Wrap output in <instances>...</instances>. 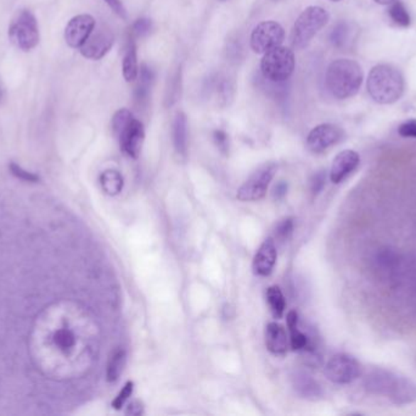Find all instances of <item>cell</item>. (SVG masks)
Here are the masks:
<instances>
[{
  "mask_svg": "<svg viewBox=\"0 0 416 416\" xmlns=\"http://www.w3.org/2000/svg\"><path fill=\"white\" fill-rule=\"evenodd\" d=\"M364 387L371 395H383L397 405L416 400V386L409 378L385 369H374L364 378Z\"/></svg>",
  "mask_w": 416,
  "mask_h": 416,
  "instance_id": "6da1fadb",
  "label": "cell"
},
{
  "mask_svg": "<svg viewBox=\"0 0 416 416\" xmlns=\"http://www.w3.org/2000/svg\"><path fill=\"white\" fill-rule=\"evenodd\" d=\"M325 83L329 92L335 98H351L361 90L363 83L362 68L353 60H335L326 70Z\"/></svg>",
  "mask_w": 416,
  "mask_h": 416,
  "instance_id": "7a4b0ae2",
  "label": "cell"
},
{
  "mask_svg": "<svg viewBox=\"0 0 416 416\" xmlns=\"http://www.w3.org/2000/svg\"><path fill=\"white\" fill-rule=\"evenodd\" d=\"M368 92L375 102L392 104L400 100L404 92V78L398 68L391 65H376L368 77Z\"/></svg>",
  "mask_w": 416,
  "mask_h": 416,
  "instance_id": "3957f363",
  "label": "cell"
},
{
  "mask_svg": "<svg viewBox=\"0 0 416 416\" xmlns=\"http://www.w3.org/2000/svg\"><path fill=\"white\" fill-rule=\"evenodd\" d=\"M329 21V14L320 6H309L299 15L291 32V43L294 49L307 47L324 26Z\"/></svg>",
  "mask_w": 416,
  "mask_h": 416,
  "instance_id": "277c9868",
  "label": "cell"
},
{
  "mask_svg": "<svg viewBox=\"0 0 416 416\" xmlns=\"http://www.w3.org/2000/svg\"><path fill=\"white\" fill-rule=\"evenodd\" d=\"M294 51L280 46L263 54L261 76L268 81L287 82L294 73Z\"/></svg>",
  "mask_w": 416,
  "mask_h": 416,
  "instance_id": "5b68a950",
  "label": "cell"
},
{
  "mask_svg": "<svg viewBox=\"0 0 416 416\" xmlns=\"http://www.w3.org/2000/svg\"><path fill=\"white\" fill-rule=\"evenodd\" d=\"M9 38L15 47L30 51L39 44V27L37 19L30 10H22L9 27Z\"/></svg>",
  "mask_w": 416,
  "mask_h": 416,
  "instance_id": "8992f818",
  "label": "cell"
},
{
  "mask_svg": "<svg viewBox=\"0 0 416 416\" xmlns=\"http://www.w3.org/2000/svg\"><path fill=\"white\" fill-rule=\"evenodd\" d=\"M277 171V165L273 162L261 166L255 171L247 181L238 189V199L241 202H256L265 196L270 182Z\"/></svg>",
  "mask_w": 416,
  "mask_h": 416,
  "instance_id": "52a82bcc",
  "label": "cell"
},
{
  "mask_svg": "<svg viewBox=\"0 0 416 416\" xmlns=\"http://www.w3.org/2000/svg\"><path fill=\"white\" fill-rule=\"evenodd\" d=\"M285 38V31L277 21H263L253 28L250 44L257 54H265L274 48L280 47Z\"/></svg>",
  "mask_w": 416,
  "mask_h": 416,
  "instance_id": "ba28073f",
  "label": "cell"
},
{
  "mask_svg": "<svg viewBox=\"0 0 416 416\" xmlns=\"http://www.w3.org/2000/svg\"><path fill=\"white\" fill-rule=\"evenodd\" d=\"M361 370V364L356 358L347 354H337L326 364L325 375L332 383L347 385L359 378Z\"/></svg>",
  "mask_w": 416,
  "mask_h": 416,
  "instance_id": "9c48e42d",
  "label": "cell"
},
{
  "mask_svg": "<svg viewBox=\"0 0 416 416\" xmlns=\"http://www.w3.org/2000/svg\"><path fill=\"white\" fill-rule=\"evenodd\" d=\"M114 36L105 25L94 27L92 34L80 48V54L90 60H100L111 51L114 46Z\"/></svg>",
  "mask_w": 416,
  "mask_h": 416,
  "instance_id": "30bf717a",
  "label": "cell"
},
{
  "mask_svg": "<svg viewBox=\"0 0 416 416\" xmlns=\"http://www.w3.org/2000/svg\"><path fill=\"white\" fill-rule=\"evenodd\" d=\"M235 87L231 78L223 73H212L203 85L205 98L215 100L217 105L227 106L234 98Z\"/></svg>",
  "mask_w": 416,
  "mask_h": 416,
  "instance_id": "8fae6325",
  "label": "cell"
},
{
  "mask_svg": "<svg viewBox=\"0 0 416 416\" xmlns=\"http://www.w3.org/2000/svg\"><path fill=\"white\" fill-rule=\"evenodd\" d=\"M345 136L342 128L332 123H323L313 128L307 137V147L313 153H323L332 145H337Z\"/></svg>",
  "mask_w": 416,
  "mask_h": 416,
  "instance_id": "7c38bea8",
  "label": "cell"
},
{
  "mask_svg": "<svg viewBox=\"0 0 416 416\" xmlns=\"http://www.w3.org/2000/svg\"><path fill=\"white\" fill-rule=\"evenodd\" d=\"M117 138L123 153H126L128 157L133 159H137L140 155L144 140H145L143 123L133 118L118 133Z\"/></svg>",
  "mask_w": 416,
  "mask_h": 416,
  "instance_id": "4fadbf2b",
  "label": "cell"
},
{
  "mask_svg": "<svg viewBox=\"0 0 416 416\" xmlns=\"http://www.w3.org/2000/svg\"><path fill=\"white\" fill-rule=\"evenodd\" d=\"M95 25V19L88 14L72 17L65 28V41L70 47L80 49L92 34Z\"/></svg>",
  "mask_w": 416,
  "mask_h": 416,
  "instance_id": "5bb4252c",
  "label": "cell"
},
{
  "mask_svg": "<svg viewBox=\"0 0 416 416\" xmlns=\"http://www.w3.org/2000/svg\"><path fill=\"white\" fill-rule=\"evenodd\" d=\"M277 246L272 238L265 239L253 259V271L260 276H270L277 263Z\"/></svg>",
  "mask_w": 416,
  "mask_h": 416,
  "instance_id": "9a60e30c",
  "label": "cell"
},
{
  "mask_svg": "<svg viewBox=\"0 0 416 416\" xmlns=\"http://www.w3.org/2000/svg\"><path fill=\"white\" fill-rule=\"evenodd\" d=\"M361 162V157L354 150H343L341 152L332 162L330 170V180L334 183H340L352 174Z\"/></svg>",
  "mask_w": 416,
  "mask_h": 416,
  "instance_id": "2e32d148",
  "label": "cell"
},
{
  "mask_svg": "<svg viewBox=\"0 0 416 416\" xmlns=\"http://www.w3.org/2000/svg\"><path fill=\"white\" fill-rule=\"evenodd\" d=\"M173 147L178 157L185 159L188 155V118L183 111H179L173 120Z\"/></svg>",
  "mask_w": 416,
  "mask_h": 416,
  "instance_id": "e0dca14e",
  "label": "cell"
},
{
  "mask_svg": "<svg viewBox=\"0 0 416 416\" xmlns=\"http://www.w3.org/2000/svg\"><path fill=\"white\" fill-rule=\"evenodd\" d=\"M292 385H294V391L297 392L303 398L316 400H319L320 397L323 395V390H321L319 383L303 371L294 373V376H292Z\"/></svg>",
  "mask_w": 416,
  "mask_h": 416,
  "instance_id": "ac0fdd59",
  "label": "cell"
},
{
  "mask_svg": "<svg viewBox=\"0 0 416 416\" xmlns=\"http://www.w3.org/2000/svg\"><path fill=\"white\" fill-rule=\"evenodd\" d=\"M139 81L135 87L134 98L139 105H145L149 102L152 85L155 81V73L149 65L143 64L139 68Z\"/></svg>",
  "mask_w": 416,
  "mask_h": 416,
  "instance_id": "d6986e66",
  "label": "cell"
},
{
  "mask_svg": "<svg viewBox=\"0 0 416 416\" xmlns=\"http://www.w3.org/2000/svg\"><path fill=\"white\" fill-rule=\"evenodd\" d=\"M265 344L267 348L274 354H284L287 350L289 340L282 325L270 323L265 330Z\"/></svg>",
  "mask_w": 416,
  "mask_h": 416,
  "instance_id": "ffe728a7",
  "label": "cell"
},
{
  "mask_svg": "<svg viewBox=\"0 0 416 416\" xmlns=\"http://www.w3.org/2000/svg\"><path fill=\"white\" fill-rule=\"evenodd\" d=\"M123 77L127 82H134L138 78L139 66L138 56H137V43L135 37L131 33V37L127 41L126 51L123 56Z\"/></svg>",
  "mask_w": 416,
  "mask_h": 416,
  "instance_id": "44dd1931",
  "label": "cell"
},
{
  "mask_svg": "<svg viewBox=\"0 0 416 416\" xmlns=\"http://www.w3.org/2000/svg\"><path fill=\"white\" fill-rule=\"evenodd\" d=\"M287 326L291 331V347L294 350L306 349L309 344L307 335L299 330V315L296 311H290L287 314Z\"/></svg>",
  "mask_w": 416,
  "mask_h": 416,
  "instance_id": "7402d4cb",
  "label": "cell"
},
{
  "mask_svg": "<svg viewBox=\"0 0 416 416\" xmlns=\"http://www.w3.org/2000/svg\"><path fill=\"white\" fill-rule=\"evenodd\" d=\"M100 184L102 191L109 196H117L121 193L124 186V180L122 175L116 170H106L101 174Z\"/></svg>",
  "mask_w": 416,
  "mask_h": 416,
  "instance_id": "603a6c76",
  "label": "cell"
},
{
  "mask_svg": "<svg viewBox=\"0 0 416 416\" xmlns=\"http://www.w3.org/2000/svg\"><path fill=\"white\" fill-rule=\"evenodd\" d=\"M267 302H268V306H270V311H272L274 318H282V315L285 313L286 302L282 289L277 287V286L270 287L267 291Z\"/></svg>",
  "mask_w": 416,
  "mask_h": 416,
  "instance_id": "cb8c5ba5",
  "label": "cell"
},
{
  "mask_svg": "<svg viewBox=\"0 0 416 416\" xmlns=\"http://www.w3.org/2000/svg\"><path fill=\"white\" fill-rule=\"evenodd\" d=\"M352 38V28L348 22H338L330 33V42L336 48H345L348 46Z\"/></svg>",
  "mask_w": 416,
  "mask_h": 416,
  "instance_id": "d4e9b609",
  "label": "cell"
},
{
  "mask_svg": "<svg viewBox=\"0 0 416 416\" xmlns=\"http://www.w3.org/2000/svg\"><path fill=\"white\" fill-rule=\"evenodd\" d=\"M126 360L127 355L124 350H117L112 357L110 358L107 369H106V378L109 383L117 381L126 366Z\"/></svg>",
  "mask_w": 416,
  "mask_h": 416,
  "instance_id": "484cf974",
  "label": "cell"
},
{
  "mask_svg": "<svg viewBox=\"0 0 416 416\" xmlns=\"http://www.w3.org/2000/svg\"><path fill=\"white\" fill-rule=\"evenodd\" d=\"M181 70L178 68L172 76L169 78L167 83V90H166V97H164V104L166 106H172L174 103L177 102L181 97Z\"/></svg>",
  "mask_w": 416,
  "mask_h": 416,
  "instance_id": "4316f807",
  "label": "cell"
},
{
  "mask_svg": "<svg viewBox=\"0 0 416 416\" xmlns=\"http://www.w3.org/2000/svg\"><path fill=\"white\" fill-rule=\"evenodd\" d=\"M390 17L392 21L395 22V25L400 26V27H409L412 24V17L409 14L408 9L405 8V5L400 1H395L392 3L391 8L388 10Z\"/></svg>",
  "mask_w": 416,
  "mask_h": 416,
  "instance_id": "83f0119b",
  "label": "cell"
},
{
  "mask_svg": "<svg viewBox=\"0 0 416 416\" xmlns=\"http://www.w3.org/2000/svg\"><path fill=\"white\" fill-rule=\"evenodd\" d=\"M133 118H134V116L132 114V111L128 110V109H119V110L116 111L114 118L111 120V128H112V132H114V136L117 137V135L121 132V130H122V128L126 126L127 123H129Z\"/></svg>",
  "mask_w": 416,
  "mask_h": 416,
  "instance_id": "f1b7e54d",
  "label": "cell"
},
{
  "mask_svg": "<svg viewBox=\"0 0 416 416\" xmlns=\"http://www.w3.org/2000/svg\"><path fill=\"white\" fill-rule=\"evenodd\" d=\"M292 231H294V221L291 217H287L277 224L275 237L279 242H286L290 238Z\"/></svg>",
  "mask_w": 416,
  "mask_h": 416,
  "instance_id": "f546056e",
  "label": "cell"
},
{
  "mask_svg": "<svg viewBox=\"0 0 416 416\" xmlns=\"http://www.w3.org/2000/svg\"><path fill=\"white\" fill-rule=\"evenodd\" d=\"M9 169H10V172L13 176H15L16 179L21 180V181H25V182L38 183L39 180H41L38 175L28 172L25 169H22L21 166L15 164V162H11L9 165Z\"/></svg>",
  "mask_w": 416,
  "mask_h": 416,
  "instance_id": "4dcf8cb0",
  "label": "cell"
},
{
  "mask_svg": "<svg viewBox=\"0 0 416 416\" xmlns=\"http://www.w3.org/2000/svg\"><path fill=\"white\" fill-rule=\"evenodd\" d=\"M152 28H154V24H152L151 20L146 19V17H142V19H138L132 26L131 33L134 37H144V36L150 33Z\"/></svg>",
  "mask_w": 416,
  "mask_h": 416,
  "instance_id": "1f68e13d",
  "label": "cell"
},
{
  "mask_svg": "<svg viewBox=\"0 0 416 416\" xmlns=\"http://www.w3.org/2000/svg\"><path fill=\"white\" fill-rule=\"evenodd\" d=\"M133 388H134V383H131V381H128V383L124 385V387L122 388V391L118 393L117 397L114 398V402H112V407L114 409H121L122 408L124 403H126L128 398L131 397L132 393H133Z\"/></svg>",
  "mask_w": 416,
  "mask_h": 416,
  "instance_id": "d6a6232c",
  "label": "cell"
},
{
  "mask_svg": "<svg viewBox=\"0 0 416 416\" xmlns=\"http://www.w3.org/2000/svg\"><path fill=\"white\" fill-rule=\"evenodd\" d=\"M242 56H244V51H242V47H241V43L238 41V39H233L230 43H229V46H228L227 49V56L231 61H239V60L242 59Z\"/></svg>",
  "mask_w": 416,
  "mask_h": 416,
  "instance_id": "836d02e7",
  "label": "cell"
},
{
  "mask_svg": "<svg viewBox=\"0 0 416 416\" xmlns=\"http://www.w3.org/2000/svg\"><path fill=\"white\" fill-rule=\"evenodd\" d=\"M398 133L405 138H416V120H409L400 125Z\"/></svg>",
  "mask_w": 416,
  "mask_h": 416,
  "instance_id": "e575fe53",
  "label": "cell"
},
{
  "mask_svg": "<svg viewBox=\"0 0 416 416\" xmlns=\"http://www.w3.org/2000/svg\"><path fill=\"white\" fill-rule=\"evenodd\" d=\"M213 140L217 147H218L223 153H227L228 148H229V140H228V135L223 130H215L213 132Z\"/></svg>",
  "mask_w": 416,
  "mask_h": 416,
  "instance_id": "d590c367",
  "label": "cell"
},
{
  "mask_svg": "<svg viewBox=\"0 0 416 416\" xmlns=\"http://www.w3.org/2000/svg\"><path fill=\"white\" fill-rule=\"evenodd\" d=\"M109 8L114 11L118 17L127 20V9L122 3V0H104Z\"/></svg>",
  "mask_w": 416,
  "mask_h": 416,
  "instance_id": "8d00e7d4",
  "label": "cell"
},
{
  "mask_svg": "<svg viewBox=\"0 0 416 416\" xmlns=\"http://www.w3.org/2000/svg\"><path fill=\"white\" fill-rule=\"evenodd\" d=\"M324 184H325V172H324V171H319V172L314 175L313 179H311V192H313L314 194H318V193L323 189Z\"/></svg>",
  "mask_w": 416,
  "mask_h": 416,
  "instance_id": "74e56055",
  "label": "cell"
},
{
  "mask_svg": "<svg viewBox=\"0 0 416 416\" xmlns=\"http://www.w3.org/2000/svg\"><path fill=\"white\" fill-rule=\"evenodd\" d=\"M126 414L127 415L133 416L142 415V414H144L143 403L139 402V400L132 402V403L128 405V408H127Z\"/></svg>",
  "mask_w": 416,
  "mask_h": 416,
  "instance_id": "f35d334b",
  "label": "cell"
},
{
  "mask_svg": "<svg viewBox=\"0 0 416 416\" xmlns=\"http://www.w3.org/2000/svg\"><path fill=\"white\" fill-rule=\"evenodd\" d=\"M286 189H287L286 183H279L277 187H275V197L277 198H282V197L285 196Z\"/></svg>",
  "mask_w": 416,
  "mask_h": 416,
  "instance_id": "ab89813d",
  "label": "cell"
},
{
  "mask_svg": "<svg viewBox=\"0 0 416 416\" xmlns=\"http://www.w3.org/2000/svg\"><path fill=\"white\" fill-rule=\"evenodd\" d=\"M375 1H376L378 4L388 5L392 4V3H395V1H397V0H375Z\"/></svg>",
  "mask_w": 416,
  "mask_h": 416,
  "instance_id": "60d3db41",
  "label": "cell"
},
{
  "mask_svg": "<svg viewBox=\"0 0 416 416\" xmlns=\"http://www.w3.org/2000/svg\"><path fill=\"white\" fill-rule=\"evenodd\" d=\"M3 99H4V87H3L1 81H0V104L3 102Z\"/></svg>",
  "mask_w": 416,
  "mask_h": 416,
  "instance_id": "b9f144b4",
  "label": "cell"
},
{
  "mask_svg": "<svg viewBox=\"0 0 416 416\" xmlns=\"http://www.w3.org/2000/svg\"><path fill=\"white\" fill-rule=\"evenodd\" d=\"M272 1H277H277H284V0H272Z\"/></svg>",
  "mask_w": 416,
  "mask_h": 416,
  "instance_id": "7bdbcfd3",
  "label": "cell"
},
{
  "mask_svg": "<svg viewBox=\"0 0 416 416\" xmlns=\"http://www.w3.org/2000/svg\"><path fill=\"white\" fill-rule=\"evenodd\" d=\"M332 1H340V0H332Z\"/></svg>",
  "mask_w": 416,
  "mask_h": 416,
  "instance_id": "ee69618b",
  "label": "cell"
},
{
  "mask_svg": "<svg viewBox=\"0 0 416 416\" xmlns=\"http://www.w3.org/2000/svg\"><path fill=\"white\" fill-rule=\"evenodd\" d=\"M222 1H225V0H222Z\"/></svg>",
  "mask_w": 416,
  "mask_h": 416,
  "instance_id": "f6af8a7d",
  "label": "cell"
}]
</instances>
